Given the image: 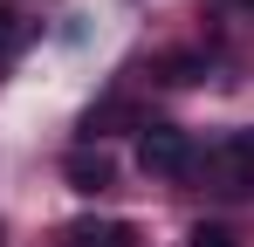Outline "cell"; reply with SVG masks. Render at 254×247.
Masks as SVG:
<instances>
[{
	"mask_svg": "<svg viewBox=\"0 0 254 247\" xmlns=\"http://www.w3.org/2000/svg\"><path fill=\"white\" fill-rule=\"evenodd\" d=\"M137 165H144L151 179H186V172H192V137H186L179 124H144Z\"/></svg>",
	"mask_w": 254,
	"mask_h": 247,
	"instance_id": "obj_1",
	"label": "cell"
},
{
	"mask_svg": "<svg viewBox=\"0 0 254 247\" xmlns=\"http://www.w3.org/2000/svg\"><path fill=\"white\" fill-rule=\"evenodd\" d=\"M62 172H69V185H76V192H89V199L117 185V165L103 158V151H69V165H62Z\"/></svg>",
	"mask_w": 254,
	"mask_h": 247,
	"instance_id": "obj_2",
	"label": "cell"
},
{
	"mask_svg": "<svg viewBox=\"0 0 254 247\" xmlns=\"http://www.w3.org/2000/svg\"><path fill=\"white\" fill-rule=\"evenodd\" d=\"M137 234H130L124 220H76L69 227V247H130Z\"/></svg>",
	"mask_w": 254,
	"mask_h": 247,
	"instance_id": "obj_3",
	"label": "cell"
},
{
	"mask_svg": "<svg viewBox=\"0 0 254 247\" xmlns=\"http://www.w3.org/2000/svg\"><path fill=\"white\" fill-rule=\"evenodd\" d=\"M110 124H137V110H130L124 96H110V103H96L83 117V137H110Z\"/></svg>",
	"mask_w": 254,
	"mask_h": 247,
	"instance_id": "obj_4",
	"label": "cell"
},
{
	"mask_svg": "<svg viewBox=\"0 0 254 247\" xmlns=\"http://www.w3.org/2000/svg\"><path fill=\"white\" fill-rule=\"evenodd\" d=\"M186 247H241V241H234V227H220V220H199V227L186 234Z\"/></svg>",
	"mask_w": 254,
	"mask_h": 247,
	"instance_id": "obj_5",
	"label": "cell"
},
{
	"mask_svg": "<svg viewBox=\"0 0 254 247\" xmlns=\"http://www.w3.org/2000/svg\"><path fill=\"white\" fill-rule=\"evenodd\" d=\"M165 82H199V55H172V62H165Z\"/></svg>",
	"mask_w": 254,
	"mask_h": 247,
	"instance_id": "obj_6",
	"label": "cell"
},
{
	"mask_svg": "<svg viewBox=\"0 0 254 247\" xmlns=\"http://www.w3.org/2000/svg\"><path fill=\"white\" fill-rule=\"evenodd\" d=\"M241 144H248V151H254V130H241Z\"/></svg>",
	"mask_w": 254,
	"mask_h": 247,
	"instance_id": "obj_7",
	"label": "cell"
},
{
	"mask_svg": "<svg viewBox=\"0 0 254 247\" xmlns=\"http://www.w3.org/2000/svg\"><path fill=\"white\" fill-rule=\"evenodd\" d=\"M0 76H7V48H0Z\"/></svg>",
	"mask_w": 254,
	"mask_h": 247,
	"instance_id": "obj_8",
	"label": "cell"
},
{
	"mask_svg": "<svg viewBox=\"0 0 254 247\" xmlns=\"http://www.w3.org/2000/svg\"><path fill=\"white\" fill-rule=\"evenodd\" d=\"M248 7H254V0H248Z\"/></svg>",
	"mask_w": 254,
	"mask_h": 247,
	"instance_id": "obj_9",
	"label": "cell"
}]
</instances>
